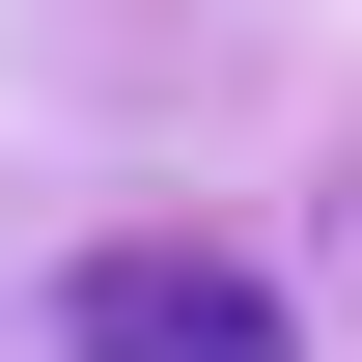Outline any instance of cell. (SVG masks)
<instances>
[{
  "label": "cell",
  "instance_id": "obj_1",
  "mask_svg": "<svg viewBox=\"0 0 362 362\" xmlns=\"http://www.w3.org/2000/svg\"><path fill=\"white\" fill-rule=\"evenodd\" d=\"M56 362H307V307H279V251L223 223H112V251H56Z\"/></svg>",
  "mask_w": 362,
  "mask_h": 362
}]
</instances>
